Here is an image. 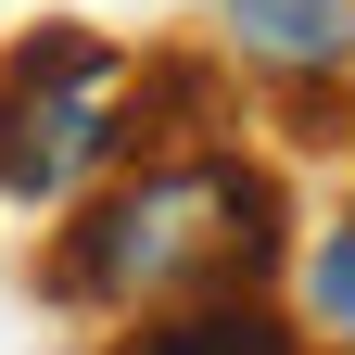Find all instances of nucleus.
<instances>
[{"instance_id":"obj_1","label":"nucleus","mask_w":355,"mask_h":355,"mask_svg":"<svg viewBox=\"0 0 355 355\" xmlns=\"http://www.w3.org/2000/svg\"><path fill=\"white\" fill-rule=\"evenodd\" d=\"M266 241H279V191L241 153H165L64 229L51 279L102 318H165V304H203V292H254Z\"/></svg>"},{"instance_id":"obj_2","label":"nucleus","mask_w":355,"mask_h":355,"mask_svg":"<svg viewBox=\"0 0 355 355\" xmlns=\"http://www.w3.org/2000/svg\"><path fill=\"white\" fill-rule=\"evenodd\" d=\"M127 140H140V64L89 26H38L0 64V191L76 203Z\"/></svg>"},{"instance_id":"obj_3","label":"nucleus","mask_w":355,"mask_h":355,"mask_svg":"<svg viewBox=\"0 0 355 355\" xmlns=\"http://www.w3.org/2000/svg\"><path fill=\"white\" fill-rule=\"evenodd\" d=\"M229 38H241V64L279 76V89L355 76V0H229Z\"/></svg>"},{"instance_id":"obj_4","label":"nucleus","mask_w":355,"mask_h":355,"mask_svg":"<svg viewBox=\"0 0 355 355\" xmlns=\"http://www.w3.org/2000/svg\"><path fill=\"white\" fill-rule=\"evenodd\" d=\"M127 355H304L266 304H241V292H203V304H165V318L127 343Z\"/></svg>"},{"instance_id":"obj_5","label":"nucleus","mask_w":355,"mask_h":355,"mask_svg":"<svg viewBox=\"0 0 355 355\" xmlns=\"http://www.w3.org/2000/svg\"><path fill=\"white\" fill-rule=\"evenodd\" d=\"M304 304H318L330 330H355V216H343L318 254H304Z\"/></svg>"}]
</instances>
